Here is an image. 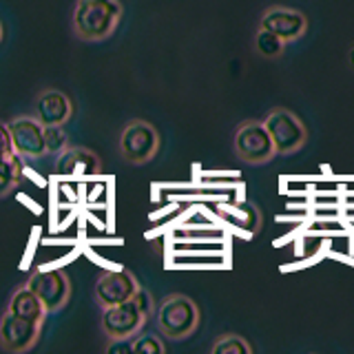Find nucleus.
Returning <instances> with one entry per match:
<instances>
[{
  "instance_id": "obj_18",
  "label": "nucleus",
  "mask_w": 354,
  "mask_h": 354,
  "mask_svg": "<svg viewBox=\"0 0 354 354\" xmlns=\"http://www.w3.org/2000/svg\"><path fill=\"white\" fill-rule=\"evenodd\" d=\"M44 147H47V153H55V155L69 147V133H66L64 124L44 127Z\"/></svg>"
},
{
  "instance_id": "obj_2",
  "label": "nucleus",
  "mask_w": 354,
  "mask_h": 354,
  "mask_svg": "<svg viewBox=\"0 0 354 354\" xmlns=\"http://www.w3.org/2000/svg\"><path fill=\"white\" fill-rule=\"evenodd\" d=\"M153 310L151 295L140 286V290L131 299L115 306L102 308V319H100V328L109 339H127L136 337L147 324V319Z\"/></svg>"
},
{
  "instance_id": "obj_14",
  "label": "nucleus",
  "mask_w": 354,
  "mask_h": 354,
  "mask_svg": "<svg viewBox=\"0 0 354 354\" xmlns=\"http://www.w3.org/2000/svg\"><path fill=\"white\" fill-rule=\"evenodd\" d=\"M7 310H9V313H14L16 317H20V319L38 321V324H44V319H47V315H49L40 299L33 295V290H29L25 283L14 290Z\"/></svg>"
},
{
  "instance_id": "obj_9",
  "label": "nucleus",
  "mask_w": 354,
  "mask_h": 354,
  "mask_svg": "<svg viewBox=\"0 0 354 354\" xmlns=\"http://www.w3.org/2000/svg\"><path fill=\"white\" fill-rule=\"evenodd\" d=\"M42 324L29 319H20L14 313L5 310L0 317V348L7 352H27L36 346Z\"/></svg>"
},
{
  "instance_id": "obj_12",
  "label": "nucleus",
  "mask_w": 354,
  "mask_h": 354,
  "mask_svg": "<svg viewBox=\"0 0 354 354\" xmlns=\"http://www.w3.org/2000/svg\"><path fill=\"white\" fill-rule=\"evenodd\" d=\"M53 171L58 177H88L102 171L100 158L84 147H66L55 158Z\"/></svg>"
},
{
  "instance_id": "obj_4",
  "label": "nucleus",
  "mask_w": 354,
  "mask_h": 354,
  "mask_svg": "<svg viewBox=\"0 0 354 354\" xmlns=\"http://www.w3.org/2000/svg\"><path fill=\"white\" fill-rule=\"evenodd\" d=\"M120 155L131 164H147L160 151V133L147 120H131L120 133Z\"/></svg>"
},
{
  "instance_id": "obj_11",
  "label": "nucleus",
  "mask_w": 354,
  "mask_h": 354,
  "mask_svg": "<svg viewBox=\"0 0 354 354\" xmlns=\"http://www.w3.org/2000/svg\"><path fill=\"white\" fill-rule=\"evenodd\" d=\"M259 29H266L279 36L283 42L299 40L308 29V18L301 11L290 9V7H270L263 11L259 20Z\"/></svg>"
},
{
  "instance_id": "obj_8",
  "label": "nucleus",
  "mask_w": 354,
  "mask_h": 354,
  "mask_svg": "<svg viewBox=\"0 0 354 354\" xmlns=\"http://www.w3.org/2000/svg\"><path fill=\"white\" fill-rule=\"evenodd\" d=\"M11 144L22 160H40L47 155L44 147V124L33 115H18L9 122Z\"/></svg>"
},
{
  "instance_id": "obj_13",
  "label": "nucleus",
  "mask_w": 354,
  "mask_h": 354,
  "mask_svg": "<svg viewBox=\"0 0 354 354\" xmlns=\"http://www.w3.org/2000/svg\"><path fill=\"white\" fill-rule=\"evenodd\" d=\"M73 104L66 93L58 88H47L36 97L33 104V118L40 120L44 127L47 124H66L71 120Z\"/></svg>"
},
{
  "instance_id": "obj_15",
  "label": "nucleus",
  "mask_w": 354,
  "mask_h": 354,
  "mask_svg": "<svg viewBox=\"0 0 354 354\" xmlns=\"http://www.w3.org/2000/svg\"><path fill=\"white\" fill-rule=\"evenodd\" d=\"M22 177V162L20 155H11V158L0 160V197L9 195L18 186Z\"/></svg>"
},
{
  "instance_id": "obj_22",
  "label": "nucleus",
  "mask_w": 354,
  "mask_h": 354,
  "mask_svg": "<svg viewBox=\"0 0 354 354\" xmlns=\"http://www.w3.org/2000/svg\"><path fill=\"white\" fill-rule=\"evenodd\" d=\"M350 64H352V66H354V49H352V51H350Z\"/></svg>"
},
{
  "instance_id": "obj_7",
  "label": "nucleus",
  "mask_w": 354,
  "mask_h": 354,
  "mask_svg": "<svg viewBox=\"0 0 354 354\" xmlns=\"http://www.w3.org/2000/svg\"><path fill=\"white\" fill-rule=\"evenodd\" d=\"M25 286L29 288V290H33V295L40 299L42 306L47 308V313L60 310L66 301H69V295H71L69 277H66V272L60 268L36 270L27 279Z\"/></svg>"
},
{
  "instance_id": "obj_3",
  "label": "nucleus",
  "mask_w": 354,
  "mask_h": 354,
  "mask_svg": "<svg viewBox=\"0 0 354 354\" xmlns=\"http://www.w3.org/2000/svg\"><path fill=\"white\" fill-rule=\"evenodd\" d=\"M155 319H158V328L164 337L182 341L195 332L199 324V308L191 297L169 295L160 301Z\"/></svg>"
},
{
  "instance_id": "obj_1",
  "label": "nucleus",
  "mask_w": 354,
  "mask_h": 354,
  "mask_svg": "<svg viewBox=\"0 0 354 354\" xmlns=\"http://www.w3.org/2000/svg\"><path fill=\"white\" fill-rule=\"evenodd\" d=\"M120 0H75L71 11L73 33L84 42L106 40L122 20Z\"/></svg>"
},
{
  "instance_id": "obj_19",
  "label": "nucleus",
  "mask_w": 354,
  "mask_h": 354,
  "mask_svg": "<svg viewBox=\"0 0 354 354\" xmlns=\"http://www.w3.org/2000/svg\"><path fill=\"white\" fill-rule=\"evenodd\" d=\"M133 350L136 352H144V354H164V343L153 337V335H136V341H133Z\"/></svg>"
},
{
  "instance_id": "obj_21",
  "label": "nucleus",
  "mask_w": 354,
  "mask_h": 354,
  "mask_svg": "<svg viewBox=\"0 0 354 354\" xmlns=\"http://www.w3.org/2000/svg\"><path fill=\"white\" fill-rule=\"evenodd\" d=\"M133 341H136V337H127V339H111V343L106 346V352L109 354H133L136 350H133Z\"/></svg>"
},
{
  "instance_id": "obj_17",
  "label": "nucleus",
  "mask_w": 354,
  "mask_h": 354,
  "mask_svg": "<svg viewBox=\"0 0 354 354\" xmlns=\"http://www.w3.org/2000/svg\"><path fill=\"white\" fill-rule=\"evenodd\" d=\"M210 352L213 354H250L252 346L239 335H224L213 343Z\"/></svg>"
},
{
  "instance_id": "obj_23",
  "label": "nucleus",
  "mask_w": 354,
  "mask_h": 354,
  "mask_svg": "<svg viewBox=\"0 0 354 354\" xmlns=\"http://www.w3.org/2000/svg\"><path fill=\"white\" fill-rule=\"evenodd\" d=\"M0 40H3V22H0Z\"/></svg>"
},
{
  "instance_id": "obj_5",
  "label": "nucleus",
  "mask_w": 354,
  "mask_h": 354,
  "mask_svg": "<svg viewBox=\"0 0 354 354\" xmlns=\"http://www.w3.org/2000/svg\"><path fill=\"white\" fill-rule=\"evenodd\" d=\"M263 127L272 140L274 153H281V155H290L299 151L308 140V131L304 127V122L288 109L270 111L268 118L263 120Z\"/></svg>"
},
{
  "instance_id": "obj_10",
  "label": "nucleus",
  "mask_w": 354,
  "mask_h": 354,
  "mask_svg": "<svg viewBox=\"0 0 354 354\" xmlns=\"http://www.w3.org/2000/svg\"><path fill=\"white\" fill-rule=\"evenodd\" d=\"M138 290L140 283L136 274H131L129 270H106L95 281V299L102 308L127 301Z\"/></svg>"
},
{
  "instance_id": "obj_20",
  "label": "nucleus",
  "mask_w": 354,
  "mask_h": 354,
  "mask_svg": "<svg viewBox=\"0 0 354 354\" xmlns=\"http://www.w3.org/2000/svg\"><path fill=\"white\" fill-rule=\"evenodd\" d=\"M11 155H18L14 151V144H11V133L5 122H0V160L11 158Z\"/></svg>"
},
{
  "instance_id": "obj_6",
  "label": "nucleus",
  "mask_w": 354,
  "mask_h": 354,
  "mask_svg": "<svg viewBox=\"0 0 354 354\" xmlns=\"http://www.w3.org/2000/svg\"><path fill=\"white\" fill-rule=\"evenodd\" d=\"M237 158L246 164H263L274 158L272 140L266 131L263 122L248 120L241 122L239 129L235 131V140H232Z\"/></svg>"
},
{
  "instance_id": "obj_16",
  "label": "nucleus",
  "mask_w": 354,
  "mask_h": 354,
  "mask_svg": "<svg viewBox=\"0 0 354 354\" xmlns=\"http://www.w3.org/2000/svg\"><path fill=\"white\" fill-rule=\"evenodd\" d=\"M254 49H257L259 55H263V58H279V55L283 53L286 49V42L274 36V33L266 31V29H259L257 36H254Z\"/></svg>"
}]
</instances>
